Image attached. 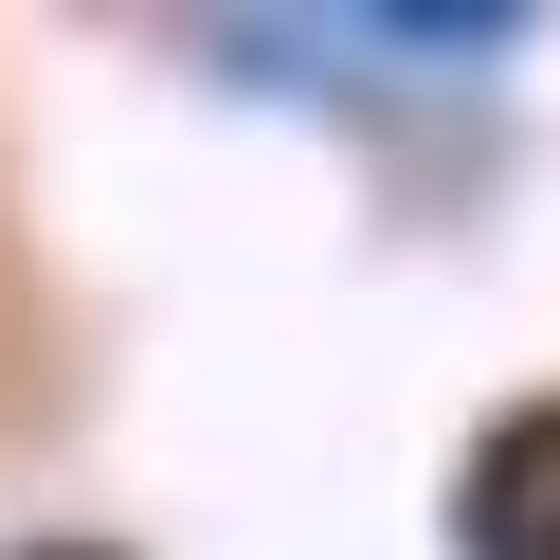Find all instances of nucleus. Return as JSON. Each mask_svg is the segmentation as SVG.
Returning a JSON list of instances; mask_svg holds the SVG:
<instances>
[{"label": "nucleus", "instance_id": "obj_1", "mask_svg": "<svg viewBox=\"0 0 560 560\" xmlns=\"http://www.w3.org/2000/svg\"><path fill=\"white\" fill-rule=\"evenodd\" d=\"M452 560H560V398L488 416V452L452 470Z\"/></svg>", "mask_w": 560, "mask_h": 560}, {"label": "nucleus", "instance_id": "obj_2", "mask_svg": "<svg viewBox=\"0 0 560 560\" xmlns=\"http://www.w3.org/2000/svg\"><path fill=\"white\" fill-rule=\"evenodd\" d=\"M19 560H127V542H19Z\"/></svg>", "mask_w": 560, "mask_h": 560}]
</instances>
